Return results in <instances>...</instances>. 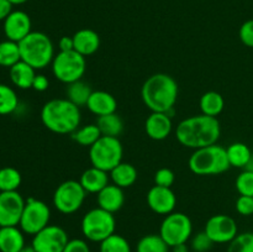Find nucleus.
<instances>
[{
    "mask_svg": "<svg viewBox=\"0 0 253 252\" xmlns=\"http://www.w3.org/2000/svg\"><path fill=\"white\" fill-rule=\"evenodd\" d=\"M221 135V126L217 118L204 115H194L180 121L175 130L178 142L184 147L198 148L215 145Z\"/></svg>",
    "mask_w": 253,
    "mask_h": 252,
    "instance_id": "f257e3e1",
    "label": "nucleus"
},
{
    "mask_svg": "<svg viewBox=\"0 0 253 252\" xmlns=\"http://www.w3.org/2000/svg\"><path fill=\"white\" fill-rule=\"evenodd\" d=\"M141 98L152 113H172L178 99L177 82L169 74H153L143 83Z\"/></svg>",
    "mask_w": 253,
    "mask_h": 252,
    "instance_id": "f03ea898",
    "label": "nucleus"
},
{
    "mask_svg": "<svg viewBox=\"0 0 253 252\" xmlns=\"http://www.w3.org/2000/svg\"><path fill=\"white\" fill-rule=\"evenodd\" d=\"M41 121L44 127L58 135L73 133L82 121L81 108L68 99H52L41 109Z\"/></svg>",
    "mask_w": 253,
    "mask_h": 252,
    "instance_id": "7ed1b4c3",
    "label": "nucleus"
},
{
    "mask_svg": "<svg viewBox=\"0 0 253 252\" xmlns=\"http://www.w3.org/2000/svg\"><path fill=\"white\" fill-rule=\"evenodd\" d=\"M188 165L189 169L197 175H217L231 167L226 148L217 143L194 150Z\"/></svg>",
    "mask_w": 253,
    "mask_h": 252,
    "instance_id": "20e7f679",
    "label": "nucleus"
},
{
    "mask_svg": "<svg viewBox=\"0 0 253 252\" xmlns=\"http://www.w3.org/2000/svg\"><path fill=\"white\" fill-rule=\"evenodd\" d=\"M21 61L26 62L35 69H43L54 58V46L46 34L32 31L19 42Z\"/></svg>",
    "mask_w": 253,
    "mask_h": 252,
    "instance_id": "39448f33",
    "label": "nucleus"
},
{
    "mask_svg": "<svg viewBox=\"0 0 253 252\" xmlns=\"http://www.w3.org/2000/svg\"><path fill=\"white\" fill-rule=\"evenodd\" d=\"M81 227L84 239L100 244L101 241L115 234L116 220L113 212L98 207L85 212L82 219Z\"/></svg>",
    "mask_w": 253,
    "mask_h": 252,
    "instance_id": "423d86ee",
    "label": "nucleus"
},
{
    "mask_svg": "<svg viewBox=\"0 0 253 252\" xmlns=\"http://www.w3.org/2000/svg\"><path fill=\"white\" fill-rule=\"evenodd\" d=\"M124 148L119 137L101 136L89 147V160L93 167L110 172L123 162Z\"/></svg>",
    "mask_w": 253,
    "mask_h": 252,
    "instance_id": "0eeeda50",
    "label": "nucleus"
},
{
    "mask_svg": "<svg viewBox=\"0 0 253 252\" xmlns=\"http://www.w3.org/2000/svg\"><path fill=\"white\" fill-rule=\"evenodd\" d=\"M54 78L64 84H71L83 78L86 69L85 57L77 51H59L51 63Z\"/></svg>",
    "mask_w": 253,
    "mask_h": 252,
    "instance_id": "6e6552de",
    "label": "nucleus"
},
{
    "mask_svg": "<svg viewBox=\"0 0 253 252\" xmlns=\"http://www.w3.org/2000/svg\"><path fill=\"white\" fill-rule=\"evenodd\" d=\"M193 224L190 217L184 212L173 211L166 215L160 227V235L169 247L187 244L192 237Z\"/></svg>",
    "mask_w": 253,
    "mask_h": 252,
    "instance_id": "1a4fd4ad",
    "label": "nucleus"
},
{
    "mask_svg": "<svg viewBox=\"0 0 253 252\" xmlns=\"http://www.w3.org/2000/svg\"><path fill=\"white\" fill-rule=\"evenodd\" d=\"M86 192L78 180L69 179L61 183L53 193V207L64 215L78 211L85 200Z\"/></svg>",
    "mask_w": 253,
    "mask_h": 252,
    "instance_id": "9d476101",
    "label": "nucleus"
},
{
    "mask_svg": "<svg viewBox=\"0 0 253 252\" xmlns=\"http://www.w3.org/2000/svg\"><path fill=\"white\" fill-rule=\"evenodd\" d=\"M51 209L44 202L35 198H29L25 204L19 227L26 235H36L49 225Z\"/></svg>",
    "mask_w": 253,
    "mask_h": 252,
    "instance_id": "9b49d317",
    "label": "nucleus"
},
{
    "mask_svg": "<svg viewBox=\"0 0 253 252\" xmlns=\"http://www.w3.org/2000/svg\"><path fill=\"white\" fill-rule=\"evenodd\" d=\"M69 237L58 225H48L32 236L31 245L36 252H63Z\"/></svg>",
    "mask_w": 253,
    "mask_h": 252,
    "instance_id": "f8f14e48",
    "label": "nucleus"
},
{
    "mask_svg": "<svg viewBox=\"0 0 253 252\" xmlns=\"http://www.w3.org/2000/svg\"><path fill=\"white\" fill-rule=\"evenodd\" d=\"M204 231L214 244H230L239 235V227L234 217L217 214L208 220Z\"/></svg>",
    "mask_w": 253,
    "mask_h": 252,
    "instance_id": "ddd939ff",
    "label": "nucleus"
},
{
    "mask_svg": "<svg viewBox=\"0 0 253 252\" xmlns=\"http://www.w3.org/2000/svg\"><path fill=\"white\" fill-rule=\"evenodd\" d=\"M26 200L19 192H0V227L19 226Z\"/></svg>",
    "mask_w": 253,
    "mask_h": 252,
    "instance_id": "4468645a",
    "label": "nucleus"
},
{
    "mask_svg": "<svg viewBox=\"0 0 253 252\" xmlns=\"http://www.w3.org/2000/svg\"><path fill=\"white\" fill-rule=\"evenodd\" d=\"M31 27V19L22 10H14L4 20V25H2V30H4L6 40L17 42V43L22 41L30 32H32Z\"/></svg>",
    "mask_w": 253,
    "mask_h": 252,
    "instance_id": "2eb2a0df",
    "label": "nucleus"
},
{
    "mask_svg": "<svg viewBox=\"0 0 253 252\" xmlns=\"http://www.w3.org/2000/svg\"><path fill=\"white\" fill-rule=\"evenodd\" d=\"M147 204L153 212L160 215H168L174 211L177 205V197L170 188L153 185L147 193Z\"/></svg>",
    "mask_w": 253,
    "mask_h": 252,
    "instance_id": "dca6fc26",
    "label": "nucleus"
},
{
    "mask_svg": "<svg viewBox=\"0 0 253 252\" xmlns=\"http://www.w3.org/2000/svg\"><path fill=\"white\" fill-rule=\"evenodd\" d=\"M172 118L167 113H151L146 119V133L155 141L166 140L172 132Z\"/></svg>",
    "mask_w": 253,
    "mask_h": 252,
    "instance_id": "f3484780",
    "label": "nucleus"
},
{
    "mask_svg": "<svg viewBox=\"0 0 253 252\" xmlns=\"http://www.w3.org/2000/svg\"><path fill=\"white\" fill-rule=\"evenodd\" d=\"M96 202H98L99 208L115 214L116 211H119L124 207V203H125V195H124L123 188L109 183L104 189H101L98 193Z\"/></svg>",
    "mask_w": 253,
    "mask_h": 252,
    "instance_id": "a211bd4d",
    "label": "nucleus"
},
{
    "mask_svg": "<svg viewBox=\"0 0 253 252\" xmlns=\"http://www.w3.org/2000/svg\"><path fill=\"white\" fill-rule=\"evenodd\" d=\"M86 108L90 113H93L94 115L99 118V116L116 113L118 101H116L115 96L113 94L108 93V91L93 90L88 103H86Z\"/></svg>",
    "mask_w": 253,
    "mask_h": 252,
    "instance_id": "6ab92c4d",
    "label": "nucleus"
},
{
    "mask_svg": "<svg viewBox=\"0 0 253 252\" xmlns=\"http://www.w3.org/2000/svg\"><path fill=\"white\" fill-rule=\"evenodd\" d=\"M73 42L74 51L84 57L94 54L100 47V37H99L98 32L91 29L78 30L73 35Z\"/></svg>",
    "mask_w": 253,
    "mask_h": 252,
    "instance_id": "aec40b11",
    "label": "nucleus"
},
{
    "mask_svg": "<svg viewBox=\"0 0 253 252\" xmlns=\"http://www.w3.org/2000/svg\"><path fill=\"white\" fill-rule=\"evenodd\" d=\"M25 245V234L19 226L0 227V252H20Z\"/></svg>",
    "mask_w": 253,
    "mask_h": 252,
    "instance_id": "412c9836",
    "label": "nucleus"
},
{
    "mask_svg": "<svg viewBox=\"0 0 253 252\" xmlns=\"http://www.w3.org/2000/svg\"><path fill=\"white\" fill-rule=\"evenodd\" d=\"M108 173L109 172L91 166L90 168L82 173L79 182L86 193L98 194L101 189H104L109 184V178L110 177H109Z\"/></svg>",
    "mask_w": 253,
    "mask_h": 252,
    "instance_id": "4be33fe9",
    "label": "nucleus"
},
{
    "mask_svg": "<svg viewBox=\"0 0 253 252\" xmlns=\"http://www.w3.org/2000/svg\"><path fill=\"white\" fill-rule=\"evenodd\" d=\"M10 81L19 89H31L34 79L36 77V69L24 61L17 62L16 64L9 68Z\"/></svg>",
    "mask_w": 253,
    "mask_h": 252,
    "instance_id": "5701e85b",
    "label": "nucleus"
},
{
    "mask_svg": "<svg viewBox=\"0 0 253 252\" xmlns=\"http://www.w3.org/2000/svg\"><path fill=\"white\" fill-rule=\"evenodd\" d=\"M109 173H110V179L113 180V184L118 185L123 189L135 184L138 177L137 169H136L135 166L126 162H121L120 165L113 168Z\"/></svg>",
    "mask_w": 253,
    "mask_h": 252,
    "instance_id": "b1692460",
    "label": "nucleus"
},
{
    "mask_svg": "<svg viewBox=\"0 0 253 252\" xmlns=\"http://www.w3.org/2000/svg\"><path fill=\"white\" fill-rule=\"evenodd\" d=\"M226 153L230 166L236 168H246L253 156L251 148L244 142L231 143L226 148Z\"/></svg>",
    "mask_w": 253,
    "mask_h": 252,
    "instance_id": "393cba45",
    "label": "nucleus"
},
{
    "mask_svg": "<svg viewBox=\"0 0 253 252\" xmlns=\"http://www.w3.org/2000/svg\"><path fill=\"white\" fill-rule=\"evenodd\" d=\"M199 105L202 114L216 118L217 115L222 113L225 108L224 96L217 91H207L200 98Z\"/></svg>",
    "mask_w": 253,
    "mask_h": 252,
    "instance_id": "a878e982",
    "label": "nucleus"
},
{
    "mask_svg": "<svg viewBox=\"0 0 253 252\" xmlns=\"http://www.w3.org/2000/svg\"><path fill=\"white\" fill-rule=\"evenodd\" d=\"M91 93H93V90H91L90 85L82 81V79L74 82V83L67 84V99L78 108L86 106V103H88Z\"/></svg>",
    "mask_w": 253,
    "mask_h": 252,
    "instance_id": "bb28decb",
    "label": "nucleus"
},
{
    "mask_svg": "<svg viewBox=\"0 0 253 252\" xmlns=\"http://www.w3.org/2000/svg\"><path fill=\"white\" fill-rule=\"evenodd\" d=\"M101 136H110V137H119L124 131V121L116 113L109 115L99 116L96 120Z\"/></svg>",
    "mask_w": 253,
    "mask_h": 252,
    "instance_id": "cd10ccee",
    "label": "nucleus"
},
{
    "mask_svg": "<svg viewBox=\"0 0 253 252\" xmlns=\"http://www.w3.org/2000/svg\"><path fill=\"white\" fill-rule=\"evenodd\" d=\"M20 61H21V53L17 42L10 40L0 42V66L11 68Z\"/></svg>",
    "mask_w": 253,
    "mask_h": 252,
    "instance_id": "c85d7f7f",
    "label": "nucleus"
},
{
    "mask_svg": "<svg viewBox=\"0 0 253 252\" xmlns=\"http://www.w3.org/2000/svg\"><path fill=\"white\" fill-rule=\"evenodd\" d=\"M100 137L101 132L96 124H89V125L82 126V127H78L72 133L73 141H76L78 145L84 146V147L93 146Z\"/></svg>",
    "mask_w": 253,
    "mask_h": 252,
    "instance_id": "c756f323",
    "label": "nucleus"
},
{
    "mask_svg": "<svg viewBox=\"0 0 253 252\" xmlns=\"http://www.w3.org/2000/svg\"><path fill=\"white\" fill-rule=\"evenodd\" d=\"M19 108V96L14 88L0 83V115H10Z\"/></svg>",
    "mask_w": 253,
    "mask_h": 252,
    "instance_id": "7c9ffc66",
    "label": "nucleus"
},
{
    "mask_svg": "<svg viewBox=\"0 0 253 252\" xmlns=\"http://www.w3.org/2000/svg\"><path fill=\"white\" fill-rule=\"evenodd\" d=\"M22 182V175L16 168H0V192H16Z\"/></svg>",
    "mask_w": 253,
    "mask_h": 252,
    "instance_id": "2f4dec72",
    "label": "nucleus"
},
{
    "mask_svg": "<svg viewBox=\"0 0 253 252\" xmlns=\"http://www.w3.org/2000/svg\"><path fill=\"white\" fill-rule=\"evenodd\" d=\"M169 249L160 234H150L141 237L136 246L137 252H169Z\"/></svg>",
    "mask_w": 253,
    "mask_h": 252,
    "instance_id": "473e14b6",
    "label": "nucleus"
},
{
    "mask_svg": "<svg viewBox=\"0 0 253 252\" xmlns=\"http://www.w3.org/2000/svg\"><path fill=\"white\" fill-rule=\"evenodd\" d=\"M99 252H132L127 240L118 234H113L100 242Z\"/></svg>",
    "mask_w": 253,
    "mask_h": 252,
    "instance_id": "72a5a7b5",
    "label": "nucleus"
},
{
    "mask_svg": "<svg viewBox=\"0 0 253 252\" xmlns=\"http://www.w3.org/2000/svg\"><path fill=\"white\" fill-rule=\"evenodd\" d=\"M227 252H253V232L237 235L229 244Z\"/></svg>",
    "mask_w": 253,
    "mask_h": 252,
    "instance_id": "f704fd0d",
    "label": "nucleus"
},
{
    "mask_svg": "<svg viewBox=\"0 0 253 252\" xmlns=\"http://www.w3.org/2000/svg\"><path fill=\"white\" fill-rule=\"evenodd\" d=\"M235 187L240 195H247L253 197V172L252 170L245 169L237 175Z\"/></svg>",
    "mask_w": 253,
    "mask_h": 252,
    "instance_id": "c9c22d12",
    "label": "nucleus"
},
{
    "mask_svg": "<svg viewBox=\"0 0 253 252\" xmlns=\"http://www.w3.org/2000/svg\"><path fill=\"white\" fill-rule=\"evenodd\" d=\"M212 245H214V242L208 236L207 232L200 231L193 236L190 246H192V250L194 252H208L211 249Z\"/></svg>",
    "mask_w": 253,
    "mask_h": 252,
    "instance_id": "e433bc0d",
    "label": "nucleus"
},
{
    "mask_svg": "<svg viewBox=\"0 0 253 252\" xmlns=\"http://www.w3.org/2000/svg\"><path fill=\"white\" fill-rule=\"evenodd\" d=\"M175 180L174 172L169 168H160L157 172L155 173V184L160 185V187L170 188Z\"/></svg>",
    "mask_w": 253,
    "mask_h": 252,
    "instance_id": "4c0bfd02",
    "label": "nucleus"
},
{
    "mask_svg": "<svg viewBox=\"0 0 253 252\" xmlns=\"http://www.w3.org/2000/svg\"><path fill=\"white\" fill-rule=\"evenodd\" d=\"M240 40L247 47L253 48V19L247 20L241 25L239 31Z\"/></svg>",
    "mask_w": 253,
    "mask_h": 252,
    "instance_id": "58836bf2",
    "label": "nucleus"
},
{
    "mask_svg": "<svg viewBox=\"0 0 253 252\" xmlns=\"http://www.w3.org/2000/svg\"><path fill=\"white\" fill-rule=\"evenodd\" d=\"M236 211L242 216H250L253 214V197L240 195L236 200Z\"/></svg>",
    "mask_w": 253,
    "mask_h": 252,
    "instance_id": "ea45409f",
    "label": "nucleus"
},
{
    "mask_svg": "<svg viewBox=\"0 0 253 252\" xmlns=\"http://www.w3.org/2000/svg\"><path fill=\"white\" fill-rule=\"evenodd\" d=\"M63 252H90V247L85 240L72 239L66 245Z\"/></svg>",
    "mask_w": 253,
    "mask_h": 252,
    "instance_id": "a19ab883",
    "label": "nucleus"
},
{
    "mask_svg": "<svg viewBox=\"0 0 253 252\" xmlns=\"http://www.w3.org/2000/svg\"><path fill=\"white\" fill-rule=\"evenodd\" d=\"M49 86V81L46 76L43 74H36L32 83V89L36 91H44L47 90Z\"/></svg>",
    "mask_w": 253,
    "mask_h": 252,
    "instance_id": "79ce46f5",
    "label": "nucleus"
},
{
    "mask_svg": "<svg viewBox=\"0 0 253 252\" xmlns=\"http://www.w3.org/2000/svg\"><path fill=\"white\" fill-rule=\"evenodd\" d=\"M14 5L9 1V0H0V21H4L14 10H12Z\"/></svg>",
    "mask_w": 253,
    "mask_h": 252,
    "instance_id": "37998d69",
    "label": "nucleus"
},
{
    "mask_svg": "<svg viewBox=\"0 0 253 252\" xmlns=\"http://www.w3.org/2000/svg\"><path fill=\"white\" fill-rule=\"evenodd\" d=\"M59 51H72L74 49V42H73V36H63L61 37L58 42Z\"/></svg>",
    "mask_w": 253,
    "mask_h": 252,
    "instance_id": "c03bdc74",
    "label": "nucleus"
},
{
    "mask_svg": "<svg viewBox=\"0 0 253 252\" xmlns=\"http://www.w3.org/2000/svg\"><path fill=\"white\" fill-rule=\"evenodd\" d=\"M172 249V252H189V249H188L187 244H180L177 245V246L170 247Z\"/></svg>",
    "mask_w": 253,
    "mask_h": 252,
    "instance_id": "a18cd8bd",
    "label": "nucleus"
},
{
    "mask_svg": "<svg viewBox=\"0 0 253 252\" xmlns=\"http://www.w3.org/2000/svg\"><path fill=\"white\" fill-rule=\"evenodd\" d=\"M20 252H36V251H35V249L32 247V245H30V246H26V245H25V247Z\"/></svg>",
    "mask_w": 253,
    "mask_h": 252,
    "instance_id": "49530a36",
    "label": "nucleus"
},
{
    "mask_svg": "<svg viewBox=\"0 0 253 252\" xmlns=\"http://www.w3.org/2000/svg\"><path fill=\"white\" fill-rule=\"evenodd\" d=\"M10 2H11L12 5H22L25 4V2H27L29 0H9Z\"/></svg>",
    "mask_w": 253,
    "mask_h": 252,
    "instance_id": "de8ad7c7",
    "label": "nucleus"
},
{
    "mask_svg": "<svg viewBox=\"0 0 253 252\" xmlns=\"http://www.w3.org/2000/svg\"><path fill=\"white\" fill-rule=\"evenodd\" d=\"M245 169H249V170H252V172H253V156H252L251 161H250V163H249V165H247V167H246V168H245Z\"/></svg>",
    "mask_w": 253,
    "mask_h": 252,
    "instance_id": "09e8293b",
    "label": "nucleus"
},
{
    "mask_svg": "<svg viewBox=\"0 0 253 252\" xmlns=\"http://www.w3.org/2000/svg\"><path fill=\"white\" fill-rule=\"evenodd\" d=\"M193 252H194V251H193Z\"/></svg>",
    "mask_w": 253,
    "mask_h": 252,
    "instance_id": "8fccbe9b",
    "label": "nucleus"
}]
</instances>
